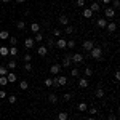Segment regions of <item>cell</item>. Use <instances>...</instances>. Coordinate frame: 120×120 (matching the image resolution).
Here are the masks:
<instances>
[{"label": "cell", "instance_id": "1", "mask_svg": "<svg viewBox=\"0 0 120 120\" xmlns=\"http://www.w3.org/2000/svg\"><path fill=\"white\" fill-rule=\"evenodd\" d=\"M90 56H91L93 59H101L102 58V48L101 46H93L91 48V51H90Z\"/></svg>", "mask_w": 120, "mask_h": 120}, {"label": "cell", "instance_id": "2", "mask_svg": "<svg viewBox=\"0 0 120 120\" xmlns=\"http://www.w3.org/2000/svg\"><path fill=\"white\" fill-rule=\"evenodd\" d=\"M71 61L75 63V64H80V63L85 61V58H83L82 53H74V55H71Z\"/></svg>", "mask_w": 120, "mask_h": 120}, {"label": "cell", "instance_id": "3", "mask_svg": "<svg viewBox=\"0 0 120 120\" xmlns=\"http://www.w3.org/2000/svg\"><path fill=\"white\" fill-rule=\"evenodd\" d=\"M61 64L59 63H56V64H53L51 67H50V74H53V75H59V72H61Z\"/></svg>", "mask_w": 120, "mask_h": 120}, {"label": "cell", "instance_id": "4", "mask_svg": "<svg viewBox=\"0 0 120 120\" xmlns=\"http://www.w3.org/2000/svg\"><path fill=\"white\" fill-rule=\"evenodd\" d=\"M104 16H106V19H112L115 16V10L112 8V7H107V8L104 10Z\"/></svg>", "mask_w": 120, "mask_h": 120}, {"label": "cell", "instance_id": "5", "mask_svg": "<svg viewBox=\"0 0 120 120\" xmlns=\"http://www.w3.org/2000/svg\"><path fill=\"white\" fill-rule=\"evenodd\" d=\"M34 38L32 37H27L26 40H24V46H26V50H30V48H34Z\"/></svg>", "mask_w": 120, "mask_h": 120}, {"label": "cell", "instance_id": "6", "mask_svg": "<svg viewBox=\"0 0 120 120\" xmlns=\"http://www.w3.org/2000/svg\"><path fill=\"white\" fill-rule=\"evenodd\" d=\"M83 48H85V51H88V53H90V51H91V48L93 46H94V43H93L91 40H85V42H83Z\"/></svg>", "mask_w": 120, "mask_h": 120}, {"label": "cell", "instance_id": "7", "mask_svg": "<svg viewBox=\"0 0 120 120\" xmlns=\"http://www.w3.org/2000/svg\"><path fill=\"white\" fill-rule=\"evenodd\" d=\"M58 22H59L61 26H69V18H67L66 15H61V16L58 18Z\"/></svg>", "mask_w": 120, "mask_h": 120}, {"label": "cell", "instance_id": "8", "mask_svg": "<svg viewBox=\"0 0 120 120\" xmlns=\"http://www.w3.org/2000/svg\"><path fill=\"white\" fill-rule=\"evenodd\" d=\"M106 29H107V30H109V32H115V30H117V24H115V22H112V21H107V26H106Z\"/></svg>", "mask_w": 120, "mask_h": 120}, {"label": "cell", "instance_id": "9", "mask_svg": "<svg viewBox=\"0 0 120 120\" xmlns=\"http://www.w3.org/2000/svg\"><path fill=\"white\" fill-rule=\"evenodd\" d=\"M90 10H91L93 13H98V11H101V5L98 2H93L91 5H90Z\"/></svg>", "mask_w": 120, "mask_h": 120}, {"label": "cell", "instance_id": "10", "mask_svg": "<svg viewBox=\"0 0 120 120\" xmlns=\"http://www.w3.org/2000/svg\"><path fill=\"white\" fill-rule=\"evenodd\" d=\"M82 15H83V18H85V19H91L93 18V11L90 8H85L82 11Z\"/></svg>", "mask_w": 120, "mask_h": 120}, {"label": "cell", "instance_id": "11", "mask_svg": "<svg viewBox=\"0 0 120 120\" xmlns=\"http://www.w3.org/2000/svg\"><path fill=\"white\" fill-rule=\"evenodd\" d=\"M66 43H67V40H64V38H61V37L55 42V45L58 46V48H66Z\"/></svg>", "mask_w": 120, "mask_h": 120}, {"label": "cell", "instance_id": "12", "mask_svg": "<svg viewBox=\"0 0 120 120\" xmlns=\"http://www.w3.org/2000/svg\"><path fill=\"white\" fill-rule=\"evenodd\" d=\"M71 64H72V61H71V55H67L63 59V64H61V67H71Z\"/></svg>", "mask_w": 120, "mask_h": 120}, {"label": "cell", "instance_id": "13", "mask_svg": "<svg viewBox=\"0 0 120 120\" xmlns=\"http://www.w3.org/2000/svg\"><path fill=\"white\" fill-rule=\"evenodd\" d=\"M37 53H38V56H46V53H48V48L46 46H38L37 48Z\"/></svg>", "mask_w": 120, "mask_h": 120}, {"label": "cell", "instance_id": "14", "mask_svg": "<svg viewBox=\"0 0 120 120\" xmlns=\"http://www.w3.org/2000/svg\"><path fill=\"white\" fill-rule=\"evenodd\" d=\"M7 80H8V83H15L16 80H18V77H16V74L8 72V74H7Z\"/></svg>", "mask_w": 120, "mask_h": 120}, {"label": "cell", "instance_id": "15", "mask_svg": "<svg viewBox=\"0 0 120 120\" xmlns=\"http://www.w3.org/2000/svg\"><path fill=\"white\" fill-rule=\"evenodd\" d=\"M94 94H96V98H98V99H102V98H104V90H102L101 86H98V88H96V91H94Z\"/></svg>", "mask_w": 120, "mask_h": 120}, {"label": "cell", "instance_id": "16", "mask_svg": "<svg viewBox=\"0 0 120 120\" xmlns=\"http://www.w3.org/2000/svg\"><path fill=\"white\" fill-rule=\"evenodd\" d=\"M96 22H98V27H102V29L107 26V19H106V18H99Z\"/></svg>", "mask_w": 120, "mask_h": 120}, {"label": "cell", "instance_id": "17", "mask_svg": "<svg viewBox=\"0 0 120 120\" xmlns=\"http://www.w3.org/2000/svg\"><path fill=\"white\" fill-rule=\"evenodd\" d=\"M30 30H32L34 34L40 32V24H38V22H32V24H30Z\"/></svg>", "mask_w": 120, "mask_h": 120}, {"label": "cell", "instance_id": "18", "mask_svg": "<svg viewBox=\"0 0 120 120\" xmlns=\"http://www.w3.org/2000/svg\"><path fill=\"white\" fill-rule=\"evenodd\" d=\"M58 99H59V98L56 96L55 93H51V94H48V101L51 102V104H56V102H58Z\"/></svg>", "mask_w": 120, "mask_h": 120}, {"label": "cell", "instance_id": "19", "mask_svg": "<svg viewBox=\"0 0 120 120\" xmlns=\"http://www.w3.org/2000/svg\"><path fill=\"white\" fill-rule=\"evenodd\" d=\"M16 61H15V59H10L8 63H7V69H11V71H13V69H16Z\"/></svg>", "mask_w": 120, "mask_h": 120}, {"label": "cell", "instance_id": "20", "mask_svg": "<svg viewBox=\"0 0 120 120\" xmlns=\"http://www.w3.org/2000/svg\"><path fill=\"white\" fill-rule=\"evenodd\" d=\"M79 86H80V88H86V86H88V80H86L85 77L80 79V80H79Z\"/></svg>", "mask_w": 120, "mask_h": 120}, {"label": "cell", "instance_id": "21", "mask_svg": "<svg viewBox=\"0 0 120 120\" xmlns=\"http://www.w3.org/2000/svg\"><path fill=\"white\" fill-rule=\"evenodd\" d=\"M8 38H10L8 30H2V32H0V40H8Z\"/></svg>", "mask_w": 120, "mask_h": 120}, {"label": "cell", "instance_id": "22", "mask_svg": "<svg viewBox=\"0 0 120 120\" xmlns=\"http://www.w3.org/2000/svg\"><path fill=\"white\" fill-rule=\"evenodd\" d=\"M77 109L80 112H86V109H88V106H86V102H80L79 106H77Z\"/></svg>", "mask_w": 120, "mask_h": 120}, {"label": "cell", "instance_id": "23", "mask_svg": "<svg viewBox=\"0 0 120 120\" xmlns=\"http://www.w3.org/2000/svg\"><path fill=\"white\" fill-rule=\"evenodd\" d=\"M67 119H69L67 112H59V114H58V120H67Z\"/></svg>", "mask_w": 120, "mask_h": 120}, {"label": "cell", "instance_id": "24", "mask_svg": "<svg viewBox=\"0 0 120 120\" xmlns=\"http://www.w3.org/2000/svg\"><path fill=\"white\" fill-rule=\"evenodd\" d=\"M42 40H43V34H42V32H37V34H35V38H34V42L40 43Z\"/></svg>", "mask_w": 120, "mask_h": 120}, {"label": "cell", "instance_id": "25", "mask_svg": "<svg viewBox=\"0 0 120 120\" xmlns=\"http://www.w3.org/2000/svg\"><path fill=\"white\" fill-rule=\"evenodd\" d=\"M8 46H0V55L2 56H8Z\"/></svg>", "mask_w": 120, "mask_h": 120}, {"label": "cell", "instance_id": "26", "mask_svg": "<svg viewBox=\"0 0 120 120\" xmlns=\"http://www.w3.org/2000/svg\"><path fill=\"white\" fill-rule=\"evenodd\" d=\"M8 55H11V56H16V55H18V48H16V46H11V48L8 50Z\"/></svg>", "mask_w": 120, "mask_h": 120}, {"label": "cell", "instance_id": "27", "mask_svg": "<svg viewBox=\"0 0 120 120\" xmlns=\"http://www.w3.org/2000/svg\"><path fill=\"white\" fill-rule=\"evenodd\" d=\"M19 88H21V90H27V88H29V83L26 82V80H21V83H19Z\"/></svg>", "mask_w": 120, "mask_h": 120}, {"label": "cell", "instance_id": "28", "mask_svg": "<svg viewBox=\"0 0 120 120\" xmlns=\"http://www.w3.org/2000/svg\"><path fill=\"white\" fill-rule=\"evenodd\" d=\"M72 32H74V26H66V29H64V34L71 35Z\"/></svg>", "mask_w": 120, "mask_h": 120}, {"label": "cell", "instance_id": "29", "mask_svg": "<svg viewBox=\"0 0 120 120\" xmlns=\"http://www.w3.org/2000/svg\"><path fill=\"white\" fill-rule=\"evenodd\" d=\"M7 74H8L7 66H0V77H2V75H7Z\"/></svg>", "mask_w": 120, "mask_h": 120}, {"label": "cell", "instance_id": "30", "mask_svg": "<svg viewBox=\"0 0 120 120\" xmlns=\"http://www.w3.org/2000/svg\"><path fill=\"white\" fill-rule=\"evenodd\" d=\"M0 85H2V86L8 85V80H7V75H2V77H0Z\"/></svg>", "mask_w": 120, "mask_h": 120}, {"label": "cell", "instance_id": "31", "mask_svg": "<svg viewBox=\"0 0 120 120\" xmlns=\"http://www.w3.org/2000/svg\"><path fill=\"white\" fill-rule=\"evenodd\" d=\"M16 27H18L19 30H22V29L26 27V22H24V21H18V22H16Z\"/></svg>", "mask_w": 120, "mask_h": 120}, {"label": "cell", "instance_id": "32", "mask_svg": "<svg viewBox=\"0 0 120 120\" xmlns=\"http://www.w3.org/2000/svg\"><path fill=\"white\" fill-rule=\"evenodd\" d=\"M93 75V69L91 67H85V77H91Z\"/></svg>", "mask_w": 120, "mask_h": 120}, {"label": "cell", "instance_id": "33", "mask_svg": "<svg viewBox=\"0 0 120 120\" xmlns=\"http://www.w3.org/2000/svg\"><path fill=\"white\" fill-rule=\"evenodd\" d=\"M86 112H88L90 115H96V114H98V109H96V107H90V109H86Z\"/></svg>", "mask_w": 120, "mask_h": 120}, {"label": "cell", "instance_id": "34", "mask_svg": "<svg viewBox=\"0 0 120 120\" xmlns=\"http://www.w3.org/2000/svg\"><path fill=\"white\" fill-rule=\"evenodd\" d=\"M8 102L10 104H15V102H16V96H15V94H10L8 96Z\"/></svg>", "mask_w": 120, "mask_h": 120}, {"label": "cell", "instance_id": "35", "mask_svg": "<svg viewBox=\"0 0 120 120\" xmlns=\"http://www.w3.org/2000/svg\"><path fill=\"white\" fill-rule=\"evenodd\" d=\"M66 46H67V48H75V42H74V40H67Z\"/></svg>", "mask_w": 120, "mask_h": 120}, {"label": "cell", "instance_id": "36", "mask_svg": "<svg viewBox=\"0 0 120 120\" xmlns=\"http://www.w3.org/2000/svg\"><path fill=\"white\" fill-rule=\"evenodd\" d=\"M22 59H24V61H26V63H30V61H32V56L29 55V53H26V55L22 56Z\"/></svg>", "mask_w": 120, "mask_h": 120}, {"label": "cell", "instance_id": "37", "mask_svg": "<svg viewBox=\"0 0 120 120\" xmlns=\"http://www.w3.org/2000/svg\"><path fill=\"white\" fill-rule=\"evenodd\" d=\"M24 71H26V72H30V71H32V64H30V63H26V64H24Z\"/></svg>", "mask_w": 120, "mask_h": 120}, {"label": "cell", "instance_id": "38", "mask_svg": "<svg viewBox=\"0 0 120 120\" xmlns=\"http://www.w3.org/2000/svg\"><path fill=\"white\" fill-rule=\"evenodd\" d=\"M63 34H61V30L59 29H53V37H61Z\"/></svg>", "mask_w": 120, "mask_h": 120}, {"label": "cell", "instance_id": "39", "mask_svg": "<svg viewBox=\"0 0 120 120\" xmlns=\"http://www.w3.org/2000/svg\"><path fill=\"white\" fill-rule=\"evenodd\" d=\"M63 99H64V101H71V99H72V94H71V93H64Z\"/></svg>", "mask_w": 120, "mask_h": 120}, {"label": "cell", "instance_id": "40", "mask_svg": "<svg viewBox=\"0 0 120 120\" xmlns=\"http://www.w3.org/2000/svg\"><path fill=\"white\" fill-rule=\"evenodd\" d=\"M45 86H53V79H45Z\"/></svg>", "mask_w": 120, "mask_h": 120}, {"label": "cell", "instance_id": "41", "mask_svg": "<svg viewBox=\"0 0 120 120\" xmlns=\"http://www.w3.org/2000/svg\"><path fill=\"white\" fill-rule=\"evenodd\" d=\"M119 7H120V2H119V0H114V2H112V8L117 10Z\"/></svg>", "mask_w": 120, "mask_h": 120}, {"label": "cell", "instance_id": "42", "mask_svg": "<svg viewBox=\"0 0 120 120\" xmlns=\"http://www.w3.org/2000/svg\"><path fill=\"white\" fill-rule=\"evenodd\" d=\"M10 43H11V46H15L16 43H18V38L16 37H10Z\"/></svg>", "mask_w": 120, "mask_h": 120}, {"label": "cell", "instance_id": "43", "mask_svg": "<svg viewBox=\"0 0 120 120\" xmlns=\"http://www.w3.org/2000/svg\"><path fill=\"white\" fill-rule=\"evenodd\" d=\"M48 46H50V48H51V46H55V38H53V37L48 38Z\"/></svg>", "mask_w": 120, "mask_h": 120}, {"label": "cell", "instance_id": "44", "mask_svg": "<svg viewBox=\"0 0 120 120\" xmlns=\"http://www.w3.org/2000/svg\"><path fill=\"white\" fill-rule=\"evenodd\" d=\"M71 74H72V77H79V69H72V71H71Z\"/></svg>", "mask_w": 120, "mask_h": 120}, {"label": "cell", "instance_id": "45", "mask_svg": "<svg viewBox=\"0 0 120 120\" xmlns=\"http://www.w3.org/2000/svg\"><path fill=\"white\" fill-rule=\"evenodd\" d=\"M107 120H117V115H115V114H109Z\"/></svg>", "mask_w": 120, "mask_h": 120}, {"label": "cell", "instance_id": "46", "mask_svg": "<svg viewBox=\"0 0 120 120\" xmlns=\"http://www.w3.org/2000/svg\"><path fill=\"white\" fill-rule=\"evenodd\" d=\"M77 7H85V0H77Z\"/></svg>", "mask_w": 120, "mask_h": 120}, {"label": "cell", "instance_id": "47", "mask_svg": "<svg viewBox=\"0 0 120 120\" xmlns=\"http://www.w3.org/2000/svg\"><path fill=\"white\" fill-rule=\"evenodd\" d=\"M3 98H7V93L3 91V90H0V99H3Z\"/></svg>", "mask_w": 120, "mask_h": 120}, {"label": "cell", "instance_id": "48", "mask_svg": "<svg viewBox=\"0 0 120 120\" xmlns=\"http://www.w3.org/2000/svg\"><path fill=\"white\" fill-rule=\"evenodd\" d=\"M114 77H115V80H120V72H119V71H115V74H114Z\"/></svg>", "mask_w": 120, "mask_h": 120}, {"label": "cell", "instance_id": "49", "mask_svg": "<svg viewBox=\"0 0 120 120\" xmlns=\"http://www.w3.org/2000/svg\"><path fill=\"white\" fill-rule=\"evenodd\" d=\"M85 120H96V119H94V115H90V117H86Z\"/></svg>", "mask_w": 120, "mask_h": 120}, {"label": "cell", "instance_id": "50", "mask_svg": "<svg viewBox=\"0 0 120 120\" xmlns=\"http://www.w3.org/2000/svg\"><path fill=\"white\" fill-rule=\"evenodd\" d=\"M102 3H106V5H109V3H111V0H102Z\"/></svg>", "mask_w": 120, "mask_h": 120}, {"label": "cell", "instance_id": "51", "mask_svg": "<svg viewBox=\"0 0 120 120\" xmlns=\"http://www.w3.org/2000/svg\"><path fill=\"white\" fill-rule=\"evenodd\" d=\"M15 2H16V3H22L24 0H15Z\"/></svg>", "mask_w": 120, "mask_h": 120}, {"label": "cell", "instance_id": "52", "mask_svg": "<svg viewBox=\"0 0 120 120\" xmlns=\"http://www.w3.org/2000/svg\"><path fill=\"white\" fill-rule=\"evenodd\" d=\"M2 2H3V3H8V2H11V0H2Z\"/></svg>", "mask_w": 120, "mask_h": 120}, {"label": "cell", "instance_id": "53", "mask_svg": "<svg viewBox=\"0 0 120 120\" xmlns=\"http://www.w3.org/2000/svg\"><path fill=\"white\" fill-rule=\"evenodd\" d=\"M0 18H2V15H0Z\"/></svg>", "mask_w": 120, "mask_h": 120}]
</instances>
